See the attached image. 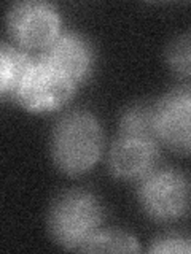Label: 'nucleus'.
Returning a JSON list of instances; mask_svg holds the SVG:
<instances>
[{
    "mask_svg": "<svg viewBox=\"0 0 191 254\" xmlns=\"http://www.w3.org/2000/svg\"><path fill=\"white\" fill-rule=\"evenodd\" d=\"M103 135L97 119L86 110H74L56 121L51 132V157L67 175H82L97 164Z\"/></svg>",
    "mask_w": 191,
    "mask_h": 254,
    "instance_id": "obj_1",
    "label": "nucleus"
},
{
    "mask_svg": "<svg viewBox=\"0 0 191 254\" xmlns=\"http://www.w3.org/2000/svg\"><path fill=\"white\" fill-rule=\"evenodd\" d=\"M46 222L56 243L80 251L97 232L102 222V206L88 190L67 189L54 197Z\"/></svg>",
    "mask_w": 191,
    "mask_h": 254,
    "instance_id": "obj_2",
    "label": "nucleus"
},
{
    "mask_svg": "<svg viewBox=\"0 0 191 254\" xmlns=\"http://www.w3.org/2000/svg\"><path fill=\"white\" fill-rule=\"evenodd\" d=\"M137 197L142 210L153 221H177L191 210V180L171 167L155 169L139 181Z\"/></svg>",
    "mask_w": 191,
    "mask_h": 254,
    "instance_id": "obj_3",
    "label": "nucleus"
},
{
    "mask_svg": "<svg viewBox=\"0 0 191 254\" xmlns=\"http://www.w3.org/2000/svg\"><path fill=\"white\" fill-rule=\"evenodd\" d=\"M6 27L10 37L21 48L45 50L61 34V18L51 3L26 0L10 8Z\"/></svg>",
    "mask_w": 191,
    "mask_h": 254,
    "instance_id": "obj_4",
    "label": "nucleus"
},
{
    "mask_svg": "<svg viewBox=\"0 0 191 254\" xmlns=\"http://www.w3.org/2000/svg\"><path fill=\"white\" fill-rule=\"evenodd\" d=\"M75 86L37 58L16 87L13 99L29 111H50L62 107L74 95Z\"/></svg>",
    "mask_w": 191,
    "mask_h": 254,
    "instance_id": "obj_5",
    "label": "nucleus"
},
{
    "mask_svg": "<svg viewBox=\"0 0 191 254\" xmlns=\"http://www.w3.org/2000/svg\"><path fill=\"white\" fill-rule=\"evenodd\" d=\"M158 140L177 153H191V86H180L155 103Z\"/></svg>",
    "mask_w": 191,
    "mask_h": 254,
    "instance_id": "obj_6",
    "label": "nucleus"
},
{
    "mask_svg": "<svg viewBox=\"0 0 191 254\" xmlns=\"http://www.w3.org/2000/svg\"><path fill=\"white\" fill-rule=\"evenodd\" d=\"M38 59L67 76L74 84H78L91 73L94 54L85 37L77 32H61L42 50Z\"/></svg>",
    "mask_w": 191,
    "mask_h": 254,
    "instance_id": "obj_7",
    "label": "nucleus"
},
{
    "mask_svg": "<svg viewBox=\"0 0 191 254\" xmlns=\"http://www.w3.org/2000/svg\"><path fill=\"white\" fill-rule=\"evenodd\" d=\"M158 157V141L119 135L108 151L107 165L115 178L140 181L156 169Z\"/></svg>",
    "mask_w": 191,
    "mask_h": 254,
    "instance_id": "obj_8",
    "label": "nucleus"
},
{
    "mask_svg": "<svg viewBox=\"0 0 191 254\" xmlns=\"http://www.w3.org/2000/svg\"><path fill=\"white\" fill-rule=\"evenodd\" d=\"M34 58L13 45L2 43L0 46V94L2 97L14 95L16 87L34 64Z\"/></svg>",
    "mask_w": 191,
    "mask_h": 254,
    "instance_id": "obj_9",
    "label": "nucleus"
},
{
    "mask_svg": "<svg viewBox=\"0 0 191 254\" xmlns=\"http://www.w3.org/2000/svg\"><path fill=\"white\" fill-rule=\"evenodd\" d=\"M119 135L159 141L155 124V105L137 102L127 107L119 118Z\"/></svg>",
    "mask_w": 191,
    "mask_h": 254,
    "instance_id": "obj_10",
    "label": "nucleus"
},
{
    "mask_svg": "<svg viewBox=\"0 0 191 254\" xmlns=\"http://www.w3.org/2000/svg\"><path fill=\"white\" fill-rule=\"evenodd\" d=\"M137 240L123 230H97L80 251L90 253H137Z\"/></svg>",
    "mask_w": 191,
    "mask_h": 254,
    "instance_id": "obj_11",
    "label": "nucleus"
},
{
    "mask_svg": "<svg viewBox=\"0 0 191 254\" xmlns=\"http://www.w3.org/2000/svg\"><path fill=\"white\" fill-rule=\"evenodd\" d=\"M166 61L177 75L191 76V32L175 37L167 45Z\"/></svg>",
    "mask_w": 191,
    "mask_h": 254,
    "instance_id": "obj_12",
    "label": "nucleus"
},
{
    "mask_svg": "<svg viewBox=\"0 0 191 254\" xmlns=\"http://www.w3.org/2000/svg\"><path fill=\"white\" fill-rule=\"evenodd\" d=\"M150 253H191V240H187L180 235L166 234L155 238L151 242Z\"/></svg>",
    "mask_w": 191,
    "mask_h": 254,
    "instance_id": "obj_13",
    "label": "nucleus"
}]
</instances>
